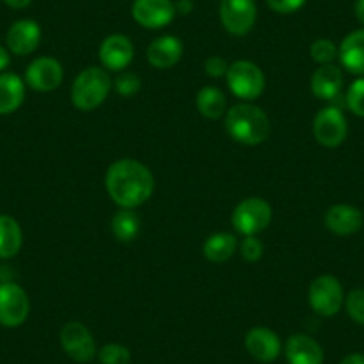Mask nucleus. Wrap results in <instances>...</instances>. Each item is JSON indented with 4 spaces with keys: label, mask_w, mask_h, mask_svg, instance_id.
Here are the masks:
<instances>
[{
    "label": "nucleus",
    "mask_w": 364,
    "mask_h": 364,
    "mask_svg": "<svg viewBox=\"0 0 364 364\" xmlns=\"http://www.w3.org/2000/svg\"><path fill=\"white\" fill-rule=\"evenodd\" d=\"M156 181L149 168L136 159H120L106 173V190L122 209H136L154 193Z\"/></svg>",
    "instance_id": "f257e3e1"
},
{
    "label": "nucleus",
    "mask_w": 364,
    "mask_h": 364,
    "mask_svg": "<svg viewBox=\"0 0 364 364\" xmlns=\"http://www.w3.org/2000/svg\"><path fill=\"white\" fill-rule=\"evenodd\" d=\"M225 131L241 145H259L269 136V118L254 104H237L225 113Z\"/></svg>",
    "instance_id": "f03ea898"
},
{
    "label": "nucleus",
    "mask_w": 364,
    "mask_h": 364,
    "mask_svg": "<svg viewBox=\"0 0 364 364\" xmlns=\"http://www.w3.org/2000/svg\"><path fill=\"white\" fill-rule=\"evenodd\" d=\"M111 77L106 70L90 66L75 77L72 84V102L80 111H93L107 99Z\"/></svg>",
    "instance_id": "7ed1b4c3"
},
{
    "label": "nucleus",
    "mask_w": 364,
    "mask_h": 364,
    "mask_svg": "<svg viewBox=\"0 0 364 364\" xmlns=\"http://www.w3.org/2000/svg\"><path fill=\"white\" fill-rule=\"evenodd\" d=\"M225 77L229 90L237 99L245 100V102H252V100L259 99L262 95V91H264V73L255 63L247 61V59L234 61L227 70Z\"/></svg>",
    "instance_id": "20e7f679"
},
{
    "label": "nucleus",
    "mask_w": 364,
    "mask_h": 364,
    "mask_svg": "<svg viewBox=\"0 0 364 364\" xmlns=\"http://www.w3.org/2000/svg\"><path fill=\"white\" fill-rule=\"evenodd\" d=\"M272 223V205L259 197L241 200L232 213V225L243 236H257Z\"/></svg>",
    "instance_id": "39448f33"
},
{
    "label": "nucleus",
    "mask_w": 364,
    "mask_h": 364,
    "mask_svg": "<svg viewBox=\"0 0 364 364\" xmlns=\"http://www.w3.org/2000/svg\"><path fill=\"white\" fill-rule=\"evenodd\" d=\"M345 304L343 286L334 275H320L311 282L309 306L316 314L325 318L336 316Z\"/></svg>",
    "instance_id": "423d86ee"
},
{
    "label": "nucleus",
    "mask_w": 364,
    "mask_h": 364,
    "mask_svg": "<svg viewBox=\"0 0 364 364\" xmlns=\"http://www.w3.org/2000/svg\"><path fill=\"white\" fill-rule=\"evenodd\" d=\"M31 304L26 289L16 282L0 284V325L16 328L26 323L29 318Z\"/></svg>",
    "instance_id": "0eeeda50"
},
{
    "label": "nucleus",
    "mask_w": 364,
    "mask_h": 364,
    "mask_svg": "<svg viewBox=\"0 0 364 364\" xmlns=\"http://www.w3.org/2000/svg\"><path fill=\"white\" fill-rule=\"evenodd\" d=\"M313 134L325 149H336L343 145L348 136V122L339 107L328 106L318 111L313 122Z\"/></svg>",
    "instance_id": "6e6552de"
},
{
    "label": "nucleus",
    "mask_w": 364,
    "mask_h": 364,
    "mask_svg": "<svg viewBox=\"0 0 364 364\" xmlns=\"http://www.w3.org/2000/svg\"><path fill=\"white\" fill-rule=\"evenodd\" d=\"M61 346L75 363H90L97 355L95 338L80 321H70L61 328Z\"/></svg>",
    "instance_id": "1a4fd4ad"
},
{
    "label": "nucleus",
    "mask_w": 364,
    "mask_h": 364,
    "mask_svg": "<svg viewBox=\"0 0 364 364\" xmlns=\"http://www.w3.org/2000/svg\"><path fill=\"white\" fill-rule=\"evenodd\" d=\"M257 18V8L254 0H222L220 4V22L227 33L234 36H245L254 27Z\"/></svg>",
    "instance_id": "9d476101"
},
{
    "label": "nucleus",
    "mask_w": 364,
    "mask_h": 364,
    "mask_svg": "<svg viewBox=\"0 0 364 364\" xmlns=\"http://www.w3.org/2000/svg\"><path fill=\"white\" fill-rule=\"evenodd\" d=\"M171 0H134L132 18L145 29H163L175 18Z\"/></svg>",
    "instance_id": "9b49d317"
},
{
    "label": "nucleus",
    "mask_w": 364,
    "mask_h": 364,
    "mask_svg": "<svg viewBox=\"0 0 364 364\" xmlns=\"http://www.w3.org/2000/svg\"><path fill=\"white\" fill-rule=\"evenodd\" d=\"M63 77H65V72H63L61 63L48 55L34 59L26 70L27 86L33 87L34 91H43V93L61 86Z\"/></svg>",
    "instance_id": "f8f14e48"
},
{
    "label": "nucleus",
    "mask_w": 364,
    "mask_h": 364,
    "mask_svg": "<svg viewBox=\"0 0 364 364\" xmlns=\"http://www.w3.org/2000/svg\"><path fill=\"white\" fill-rule=\"evenodd\" d=\"M100 61L111 72H122L134 58V45L124 34H111L100 45Z\"/></svg>",
    "instance_id": "ddd939ff"
},
{
    "label": "nucleus",
    "mask_w": 364,
    "mask_h": 364,
    "mask_svg": "<svg viewBox=\"0 0 364 364\" xmlns=\"http://www.w3.org/2000/svg\"><path fill=\"white\" fill-rule=\"evenodd\" d=\"M245 346L248 353L259 363H273L281 355V339L272 328L254 327L247 332L245 338Z\"/></svg>",
    "instance_id": "4468645a"
},
{
    "label": "nucleus",
    "mask_w": 364,
    "mask_h": 364,
    "mask_svg": "<svg viewBox=\"0 0 364 364\" xmlns=\"http://www.w3.org/2000/svg\"><path fill=\"white\" fill-rule=\"evenodd\" d=\"M41 27L34 20H18L6 34L8 50L16 55H29L40 47Z\"/></svg>",
    "instance_id": "2eb2a0df"
},
{
    "label": "nucleus",
    "mask_w": 364,
    "mask_h": 364,
    "mask_svg": "<svg viewBox=\"0 0 364 364\" xmlns=\"http://www.w3.org/2000/svg\"><path fill=\"white\" fill-rule=\"evenodd\" d=\"M363 223V213L350 204H336L325 213V227L336 236H352Z\"/></svg>",
    "instance_id": "dca6fc26"
},
{
    "label": "nucleus",
    "mask_w": 364,
    "mask_h": 364,
    "mask_svg": "<svg viewBox=\"0 0 364 364\" xmlns=\"http://www.w3.org/2000/svg\"><path fill=\"white\" fill-rule=\"evenodd\" d=\"M284 353L289 364H323L325 359L320 343L307 334L289 336Z\"/></svg>",
    "instance_id": "f3484780"
},
{
    "label": "nucleus",
    "mask_w": 364,
    "mask_h": 364,
    "mask_svg": "<svg viewBox=\"0 0 364 364\" xmlns=\"http://www.w3.org/2000/svg\"><path fill=\"white\" fill-rule=\"evenodd\" d=\"M182 50H184V47L177 36H161L149 45L146 59L154 68L168 70L181 61Z\"/></svg>",
    "instance_id": "a211bd4d"
},
{
    "label": "nucleus",
    "mask_w": 364,
    "mask_h": 364,
    "mask_svg": "<svg viewBox=\"0 0 364 364\" xmlns=\"http://www.w3.org/2000/svg\"><path fill=\"white\" fill-rule=\"evenodd\" d=\"M311 90L320 100H336L343 90V72L336 65H321L311 77Z\"/></svg>",
    "instance_id": "6ab92c4d"
},
{
    "label": "nucleus",
    "mask_w": 364,
    "mask_h": 364,
    "mask_svg": "<svg viewBox=\"0 0 364 364\" xmlns=\"http://www.w3.org/2000/svg\"><path fill=\"white\" fill-rule=\"evenodd\" d=\"M338 55L346 72L364 77V29L350 33L339 45Z\"/></svg>",
    "instance_id": "aec40b11"
},
{
    "label": "nucleus",
    "mask_w": 364,
    "mask_h": 364,
    "mask_svg": "<svg viewBox=\"0 0 364 364\" xmlns=\"http://www.w3.org/2000/svg\"><path fill=\"white\" fill-rule=\"evenodd\" d=\"M26 100V82L16 73H0V114H11Z\"/></svg>",
    "instance_id": "412c9836"
},
{
    "label": "nucleus",
    "mask_w": 364,
    "mask_h": 364,
    "mask_svg": "<svg viewBox=\"0 0 364 364\" xmlns=\"http://www.w3.org/2000/svg\"><path fill=\"white\" fill-rule=\"evenodd\" d=\"M23 232L13 216L0 215V259H11L20 252Z\"/></svg>",
    "instance_id": "4be33fe9"
},
{
    "label": "nucleus",
    "mask_w": 364,
    "mask_h": 364,
    "mask_svg": "<svg viewBox=\"0 0 364 364\" xmlns=\"http://www.w3.org/2000/svg\"><path fill=\"white\" fill-rule=\"evenodd\" d=\"M204 257L211 262H225L236 254L237 240L230 232H216L204 243Z\"/></svg>",
    "instance_id": "5701e85b"
},
{
    "label": "nucleus",
    "mask_w": 364,
    "mask_h": 364,
    "mask_svg": "<svg viewBox=\"0 0 364 364\" xmlns=\"http://www.w3.org/2000/svg\"><path fill=\"white\" fill-rule=\"evenodd\" d=\"M197 109L200 111L202 117L209 118V120L222 118L227 109V100L223 91L215 86L202 87L197 95Z\"/></svg>",
    "instance_id": "b1692460"
},
{
    "label": "nucleus",
    "mask_w": 364,
    "mask_h": 364,
    "mask_svg": "<svg viewBox=\"0 0 364 364\" xmlns=\"http://www.w3.org/2000/svg\"><path fill=\"white\" fill-rule=\"evenodd\" d=\"M111 229L118 241L129 243V241L136 240L141 230V220L132 209H120L111 220Z\"/></svg>",
    "instance_id": "393cba45"
},
{
    "label": "nucleus",
    "mask_w": 364,
    "mask_h": 364,
    "mask_svg": "<svg viewBox=\"0 0 364 364\" xmlns=\"http://www.w3.org/2000/svg\"><path fill=\"white\" fill-rule=\"evenodd\" d=\"M102 364H129L131 363V350L120 343H107L97 352Z\"/></svg>",
    "instance_id": "a878e982"
},
{
    "label": "nucleus",
    "mask_w": 364,
    "mask_h": 364,
    "mask_svg": "<svg viewBox=\"0 0 364 364\" xmlns=\"http://www.w3.org/2000/svg\"><path fill=\"white\" fill-rule=\"evenodd\" d=\"M345 104L355 117L364 118V77L353 80L346 90Z\"/></svg>",
    "instance_id": "bb28decb"
},
{
    "label": "nucleus",
    "mask_w": 364,
    "mask_h": 364,
    "mask_svg": "<svg viewBox=\"0 0 364 364\" xmlns=\"http://www.w3.org/2000/svg\"><path fill=\"white\" fill-rule=\"evenodd\" d=\"M311 58L318 65H332V61L338 58V47H336L334 41L327 40V38H320V40L313 41V45H311Z\"/></svg>",
    "instance_id": "cd10ccee"
},
{
    "label": "nucleus",
    "mask_w": 364,
    "mask_h": 364,
    "mask_svg": "<svg viewBox=\"0 0 364 364\" xmlns=\"http://www.w3.org/2000/svg\"><path fill=\"white\" fill-rule=\"evenodd\" d=\"M346 313L355 323L364 325V289H352L345 296Z\"/></svg>",
    "instance_id": "c85d7f7f"
},
{
    "label": "nucleus",
    "mask_w": 364,
    "mask_h": 364,
    "mask_svg": "<svg viewBox=\"0 0 364 364\" xmlns=\"http://www.w3.org/2000/svg\"><path fill=\"white\" fill-rule=\"evenodd\" d=\"M114 90L118 91V95L132 97L141 90V79H139L136 73H131V72L120 73L118 79L114 80Z\"/></svg>",
    "instance_id": "c756f323"
},
{
    "label": "nucleus",
    "mask_w": 364,
    "mask_h": 364,
    "mask_svg": "<svg viewBox=\"0 0 364 364\" xmlns=\"http://www.w3.org/2000/svg\"><path fill=\"white\" fill-rule=\"evenodd\" d=\"M241 255H243L245 261L255 262L262 257V252H264V245L261 240H257L255 236H245V240L240 245Z\"/></svg>",
    "instance_id": "7c9ffc66"
},
{
    "label": "nucleus",
    "mask_w": 364,
    "mask_h": 364,
    "mask_svg": "<svg viewBox=\"0 0 364 364\" xmlns=\"http://www.w3.org/2000/svg\"><path fill=\"white\" fill-rule=\"evenodd\" d=\"M307 0H266V4L269 6V9L279 15H291L296 13L299 9L304 8Z\"/></svg>",
    "instance_id": "2f4dec72"
},
{
    "label": "nucleus",
    "mask_w": 364,
    "mask_h": 364,
    "mask_svg": "<svg viewBox=\"0 0 364 364\" xmlns=\"http://www.w3.org/2000/svg\"><path fill=\"white\" fill-rule=\"evenodd\" d=\"M229 63L225 61L223 58H220V55H211V58L205 59V73H208L209 77H215V79H218V77H223L227 75V70H229Z\"/></svg>",
    "instance_id": "473e14b6"
},
{
    "label": "nucleus",
    "mask_w": 364,
    "mask_h": 364,
    "mask_svg": "<svg viewBox=\"0 0 364 364\" xmlns=\"http://www.w3.org/2000/svg\"><path fill=\"white\" fill-rule=\"evenodd\" d=\"M9 63H11V55H9V50L6 47H2V45H0V73L6 72V68L9 66Z\"/></svg>",
    "instance_id": "72a5a7b5"
},
{
    "label": "nucleus",
    "mask_w": 364,
    "mask_h": 364,
    "mask_svg": "<svg viewBox=\"0 0 364 364\" xmlns=\"http://www.w3.org/2000/svg\"><path fill=\"white\" fill-rule=\"evenodd\" d=\"M175 11L182 13V15H188V13L193 11V2L191 0H178L175 4Z\"/></svg>",
    "instance_id": "f704fd0d"
},
{
    "label": "nucleus",
    "mask_w": 364,
    "mask_h": 364,
    "mask_svg": "<svg viewBox=\"0 0 364 364\" xmlns=\"http://www.w3.org/2000/svg\"><path fill=\"white\" fill-rule=\"evenodd\" d=\"M339 364H364V353H350Z\"/></svg>",
    "instance_id": "c9c22d12"
},
{
    "label": "nucleus",
    "mask_w": 364,
    "mask_h": 364,
    "mask_svg": "<svg viewBox=\"0 0 364 364\" xmlns=\"http://www.w3.org/2000/svg\"><path fill=\"white\" fill-rule=\"evenodd\" d=\"M4 2L13 9H26L27 6H31L33 0H4Z\"/></svg>",
    "instance_id": "e433bc0d"
},
{
    "label": "nucleus",
    "mask_w": 364,
    "mask_h": 364,
    "mask_svg": "<svg viewBox=\"0 0 364 364\" xmlns=\"http://www.w3.org/2000/svg\"><path fill=\"white\" fill-rule=\"evenodd\" d=\"M355 16L364 26V0H357L355 2Z\"/></svg>",
    "instance_id": "4c0bfd02"
}]
</instances>
